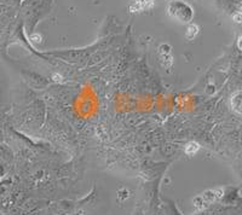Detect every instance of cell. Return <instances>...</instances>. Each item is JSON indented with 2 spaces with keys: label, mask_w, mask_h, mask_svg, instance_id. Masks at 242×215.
I'll use <instances>...</instances> for the list:
<instances>
[{
  "label": "cell",
  "mask_w": 242,
  "mask_h": 215,
  "mask_svg": "<svg viewBox=\"0 0 242 215\" xmlns=\"http://www.w3.org/2000/svg\"><path fill=\"white\" fill-rule=\"evenodd\" d=\"M230 104H231V109L236 115L241 116L242 114V96L241 91L237 90L236 92L231 96V99H230Z\"/></svg>",
  "instance_id": "cell-1"
},
{
  "label": "cell",
  "mask_w": 242,
  "mask_h": 215,
  "mask_svg": "<svg viewBox=\"0 0 242 215\" xmlns=\"http://www.w3.org/2000/svg\"><path fill=\"white\" fill-rule=\"evenodd\" d=\"M197 33H199V25L197 24H190L188 27L187 33H185V38L188 40H193L197 35Z\"/></svg>",
  "instance_id": "cell-3"
},
{
  "label": "cell",
  "mask_w": 242,
  "mask_h": 215,
  "mask_svg": "<svg viewBox=\"0 0 242 215\" xmlns=\"http://www.w3.org/2000/svg\"><path fill=\"white\" fill-rule=\"evenodd\" d=\"M199 149H200V144L199 143H196V141H189L185 147H184V151H185V154L187 155H194L196 154L197 151H199Z\"/></svg>",
  "instance_id": "cell-2"
},
{
  "label": "cell",
  "mask_w": 242,
  "mask_h": 215,
  "mask_svg": "<svg viewBox=\"0 0 242 215\" xmlns=\"http://www.w3.org/2000/svg\"><path fill=\"white\" fill-rule=\"evenodd\" d=\"M31 41L35 42V44L41 42V35H40V34H33V35L31 36Z\"/></svg>",
  "instance_id": "cell-5"
},
{
  "label": "cell",
  "mask_w": 242,
  "mask_h": 215,
  "mask_svg": "<svg viewBox=\"0 0 242 215\" xmlns=\"http://www.w3.org/2000/svg\"><path fill=\"white\" fill-rule=\"evenodd\" d=\"M237 45H239V48L241 50V36L239 38V41H237Z\"/></svg>",
  "instance_id": "cell-7"
},
{
  "label": "cell",
  "mask_w": 242,
  "mask_h": 215,
  "mask_svg": "<svg viewBox=\"0 0 242 215\" xmlns=\"http://www.w3.org/2000/svg\"><path fill=\"white\" fill-rule=\"evenodd\" d=\"M233 18H234V21L236 23H241V14H240V12L233 16Z\"/></svg>",
  "instance_id": "cell-6"
},
{
  "label": "cell",
  "mask_w": 242,
  "mask_h": 215,
  "mask_svg": "<svg viewBox=\"0 0 242 215\" xmlns=\"http://www.w3.org/2000/svg\"><path fill=\"white\" fill-rule=\"evenodd\" d=\"M148 4H151V0H137V1L134 3V5L131 6V10H132L133 12L141 11V10H143L144 8H147Z\"/></svg>",
  "instance_id": "cell-4"
}]
</instances>
